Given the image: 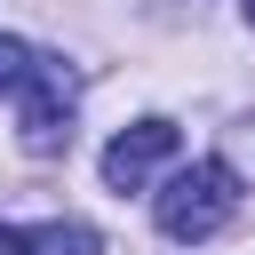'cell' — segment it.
<instances>
[{
	"label": "cell",
	"mask_w": 255,
	"mask_h": 255,
	"mask_svg": "<svg viewBox=\"0 0 255 255\" xmlns=\"http://www.w3.org/2000/svg\"><path fill=\"white\" fill-rule=\"evenodd\" d=\"M16 104H24V151H32V159H56V151L72 143V72L48 64Z\"/></svg>",
	"instance_id": "cell-2"
},
{
	"label": "cell",
	"mask_w": 255,
	"mask_h": 255,
	"mask_svg": "<svg viewBox=\"0 0 255 255\" xmlns=\"http://www.w3.org/2000/svg\"><path fill=\"white\" fill-rule=\"evenodd\" d=\"M151 215H159V231H167L175 247L215 239V231L239 215V167H231V159H191V167H175V175L159 183Z\"/></svg>",
	"instance_id": "cell-1"
},
{
	"label": "cell",
	"mask_w": 255,
	"mask_h": 255,
	"mask_svg": "<svg viewBox=\"0 0 255 255\" xmlns=\"http://www.w3.org/2000/svg\"><path fill=\"white\" fill-rule=\"evenodd\" d=\"M40 72H48V56H32L24 40H8V32H0V104H16Z\"/></svg>",
	"instance_id": "cell-5"
},
{
	"label": "cell",
	"mask_w": 255,
	"mask_h": 255,
	"mask_svg": "<svg viewBox=\"0 0 255 255\" xmlns=\"http://www.w3.org/2000/svg\"><path fill=\"white\" fill-rule=\"evenodd\" d=\"M239 8H247V24H255V0H239Z\"/></svg>",
	"instance_id": "cell-7"
},
{
	"label": "cell",
	"mask_w": 255,
	"mask_h": 255,
	"mask_svg": "<svg viewBox=\"0 0 255 255\" xmlns=\"http://www.w3.org/2000/svg\"><path fill=\"white\" fill-rule=\"evenodd\" d=\"M0 255H24V231H8V223H0Z\"/></svg>",
	"instance_id": "cell-6"
},
{
	"label": "cell",
	"mask_w": 255,
	"mask_h": 255,
	"mask_svg": "<svg viewBox=\"0 0 255 255\" xmlns=\"http://www.w3.org/2000/svg\"><path fill=\"white\" fill-rule=\"evenodd\" d=\"M159 159H175V120H135V128H120L104 143V183L112 191H143V175Z\"/></svg>",
	"instance_id": "cell-3"
},
{
	"label": "cell",
	"mask_w": 255,
	"mask_h": 255,
	"mask_svg": "<svg viewBox=\"0 0 255 255\" xmlns=\"http://www.w3.org/2000/svg\"><path fill=\"white\" fill-rule=\"evenodd\" d=\"M24 255H104V239L88 223H40V231H24Z\"/></svg>",
	"instance_id": "cell-4"
}]
</instances>
